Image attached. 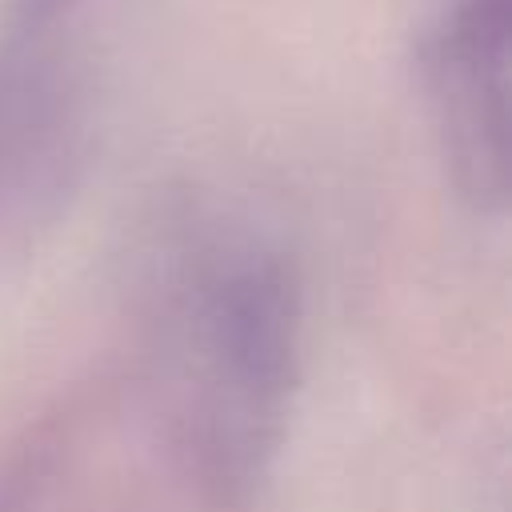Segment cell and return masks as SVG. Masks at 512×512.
Returning a JSON list of instances; mask_svg holds the SVG:
<instances>
[{"label": "cell", "mask_w": 512, "mask_h": 512, "mask_svg": "<svg viewBox=\"0 0 512 512\" xmlns=\"http://www.w3.org/2000/svg\"><path fill=\"white\" fill-rule=\"evenodd\" d=\"M108 0H0V260L80 188L104 108Z\"/></svg>", "instance_id": "2"}, {"label": "cell", "mask_w": 512, "mask_h": 512, "mask_svg": "<svg viewBox=\"0 0 512 512\" xmlns=\"http://www.w3.org/2000/svg\"><path fill=\"white\" fill-rule=\"evenodd\" d=\"M160 288L168 444L208 504L240 508L288 432L304 332L296 268L264 236L200 232Z\"/></svg>", "instance_id": "1"}, {"label": "cell", "mask_w": 512, "mask_h": 512, "mask_svg": "<svg viewBox=\"0 0 512 512\" xmlns=\"http://www.w3.org/2000/svg\"><path fill=\"white\" fill-rule=\"evenodd\" d=\"M416 76L448 184L476 216L512 188V0H440L416 40Z\"/></svg>", "instance_id": "3"}]
</instances>
